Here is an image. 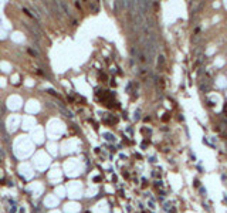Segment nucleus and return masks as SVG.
Returning a JSON list of instances; mask_svg holds the SVG:
<instances>
[{"mask_svg": "<svg viewBox=\"0 0 227 213\" xmlns=\"http://www.w3.org/2000/svg\"><path fill=\"white\" fill-rule=\"evenodd\" d=\"M163 63H165V60H163V55H160V57H159V60H158V65H159V68H162Z\"/></svg>", "mask_w": 227, "mask_h": 213, "instance_id": "nucleus-2", "label": "nucleus"}, {"mask_svg": "<svg viewBox=\"0 0 227 213\" xmlns=\"http://www.w3.org/2000/svg\"><path fill=\"white\" fill-rule=\"evenodd\" d=\"M60 110H61V112H63V114H65V117H68V118H73V112H70V111H67V110H65V108H63V106H61V108H60Z\"/></svg>", "mask_w": 227, "mask_h": 213, "instance_id": "nucleus-1", "label": "nucleus"}]
</instances>
